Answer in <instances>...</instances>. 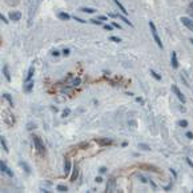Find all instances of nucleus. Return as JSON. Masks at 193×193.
I'll use <instances>...</instances> for the list:
<instances>
[{
  "instance_id": "nucleus-1",
  "label": "nucleus",
  "mask_w": 193,
  "mask_h": 193,
  "mask_svg": "<svg viewBox=\"0 0 193 193\" xmlns=\"http://www.w3.org/2000/svg\"><path fill=\"white\" fill-rule=\"evenodd\" d=\"M149 27H150V31H152V36H153V39H155V41L157 43L158 48H163V43H161L160 38H158V35H157V30H156V25L153 24V22H149Z\"/></svg>"
},
{
  "instance_id": "nucleus-2",
  "label": "nucleus",
  "mask_w": 193,
  "mask_h": 193,
  "mask_svg": "<svg viewBox=\"0 0 193 193\" xmlns=\"http://www.w3.org/2000/svg\"><path fill=\"white\" fill-rule=\"evenodd\" d=\"M33 144H35V148L38 149V152H40V153L46 152V147H44V144H43L40 137H38V136L33 137Z\"/></svg>"
},
{
  "instance_id": "nucleus-3",
  "label": "nucleus",
  "mask_w": 193,
  "mask_h": 193,
  "mask_svg": "<svg viewBox=\"0 0 193 193\" xmlns=\"http://www.w3.org/2000/svg\"><path fill=\"white\" fill-rule=\"evenodd\" d=\"M172 91L174 92V95L177 96V99H179L180 101H181V103H185V96L182 95V92L179 89V87H177V85H172Z\"/></svg>"
},
{
  "instance_id": "nucleus-4",
  "label": "nucleus",
  "mask_w": 193,
  "mask_h": 193,
  "mask_svg": "<svg viewBox=\"0 0 193 193\" xmlns=\"http://www.w3.org/2000/svg\"><path fill=\"white\" fill-rule=\"evenodd\" d=\"M181 23L186 28H189V30L193 31V20L190 19V17H181Z\"/></svg>"
},
{
  "instance_id": "nucleus-5",
  "label": "nucleus",
  "mask_w": 193,
  "mask_h": 193,
  "mask_svg": "<svg viewBox=\"0 0 193 193\" xmlns=\"http://www.w3.org/2000/svg\"><path fill=\"white\" fill-rule=\"evenodd\" d=\"M9 19H11L12 22H19V20L22 19V14L17 12V11H14V12L9 14Z\"/></svg>"
},
{
  "instance_id": "nucleus-6",
  "label": "nucleus",
  "mask_w": 193,
  "mask_h": 193,
  "mask_svg": "<svg viewBox=\"0 0 193 193\" xmlns=\"http://www.w3.org/2000/svg\"><path fill=\"white\" fill-rule=\"evenodd\" d=\"M171 63H172V67H173L174 69H176V68H179V60H177V53H176V52H172Z\"/></svg>"
},
{
  "instance_id": "nucleus-7",
  "label": "nucleus",
  "mask_w": 193,
  "mask_h": 193,
  "mask_svg": "<svg viewBox=\"0 0 193 193\" xmlns=\"http://www.w3.org/2000/svg\"><path fill=\"white\" fill-rule=\"evenodd\" d=\"M116 188V182L113 179H109L108 180V184H107V192H113Z\"/></svg>"
},
{
  "instance_id": "nucleus-8",
  "label": "nucleus",
  "mask_w": 193,
  "mask_h": 193,
  "mask_svg": "<svg viewBox=\"0 0 193 193\" xmlns=\"http://www.w3.org/2000/svg\"><path fill=\"white\" fill-rule=\"evenodd\" d=\"M0 169H1V172H4V173H7V174H8L9 177H12V176H14V173H12V172L9 171L8 168H7V165H6V164H4V163H3V161H1V163H0Z\"/></svg>"
},
{
  "instance_id": "nucleus-9",
  "label": "nucleus",
  "mask_w": 193,
  "mask_h": 193,
  "mask_svg": "<svg viewBox=\"0 0 193 193\" xmlns=\"http://www.w3.org/2000/svg\"><path fill=\"white\" fill-rule=\"evenodd\" d=\"M3 73H4V77L7 79V81H11V75H9L8 65H4L3 67Z\"/></svg>"
},
{
  "instance_id": "nucleus-10",
  "label": "nucleus",
  "mask_w": 193,
  "mask_h": 193,
  "mask_svg": "<svg viewBox=\"0 0 193 193\" xmlns=\"http://www.w3.org/2000/svg\"><path fill=\"white\" fill-rule=\"evenodd\" d=\"M113 1H115V3H116V6H117L119 8H120V11L123 12L124 15H126V14H128V11H126V9H125V7H124L123 4L120 3V0H113Z\"/></svg>"
},
{
  "instance_id": "nucleus-11",
  "label": "nucleus",
  "mask_w": 193,
  "mask_h": 193,
  "mask_svg": "<svg viewBox=\"0 0 193 193\" xmlns=\"http://www.w3.org/2000/svg\"><path fill=\"white\" fill-rule=\"evenodd\" d=\"M71 161L69 160H65V163H64V173L65 174H69V172H71Z\"/></svg>"
},
{
  "instance_id": "nucleus-12",
  "label": "nucleus",
  "mask_w": 193,
  "mask_h": 193,
  "mask_svg": "<svg viewBox=\"0 0 193 193\" xmlns=\"http://www.w3.org/2000/svg\"><path fill=\"white\" fill-rule=\"evenodd\" d=\"M96 142H99L100 145H109L111 142H112V140H109V139H97Z\"/></svg>"
},
{
  "instance_id": "nucleus-13",
  "label": "nucleus",
  "mask_w": 193,
  "mask_h": 193,
  "mask_svg": "<svg viewBox=\"0 0 193 193\" xmlns=\"http://www.w3.org/2000/svg\"><path fill=\"white\" fill-rule=\"evenodd\" d=\"M33 73H35V65H32V67L30 68V71H28V75H27V79H25V80H27V81H30L31 79H32Z\"/></svg>"
},
{
  "instance_id": "nucleus-14",
  "label": "nucleus",
  "mask_w": 193,
  "mask_h": 193,
  "mask_svg": "<svg viewBox=\"0 0 193 193\" xmlns=\"http://www.w3.org/2000/svg\"><path fill=\"white\" fill-rule=\"evenodd\" d=\"M0 142H1V147H3V149H4V152H8V145H7V142H6V139H4L3 136L0 137Z\"/></svg>"
},
{
  "instance_id": "nucleus-15",
  "label": "nucleus",
  "mask_w": 193,
  "mask_h": 193,
  "mask_svg": "<svg viewBox=\"0 0 193 193\" xmlns=\"http://www.w3.org/2000/svg\"><path fill=\"white\" fill-rule=\"evenodd\" d=\"M32 87H33V83H32V81H28V83L25 84V87H24V91L25 92H31Z\"/></svg>"
},
{
  "instance_id": "nucleus-16",
  "label": "nucleus",
  "mask_w": 193,
  "mask_h": 193,
  "mask_svg": "<svg viewBox=\"0 0 193 193\" xmlns=\"http://www.w3.org/2000/svg\"><path fill=\"white\" fill-rule=\"evenodd\" d=\"M69 15H68V14H64V12H60V14H59V19H61V20H68V19H69Z\"/></svg>"
},
{
  "instance_id": "nucleus-17",
  "label": "nucleus",
  "mask_w": 193,
  "mask_h": 193,
  "mask_svg": "<svg viewBox=\"0 0 193 193\" xmlns=\"http://www.w3.org/2000/svg\"><path fill=\"white\" fill-rule=\"evenodd\" d=\"M77 174H79V171H77V168H75L73 169V172H72V176H71V181H75L76 177H77Z\"/></svg>"
},
{
  "instance_id": "nucleus-18",
  "label": "nucleus",
  "mask_w": 193,
  "mask_h": 193,
  "mask_svg": "<svg viewBox=\"0 0 193 193\" xmlns=\"http://www.w3.org/2000/svg\"><path fill=\"white\" fill-rule=\"evenodd\" d=\"M80 11L81 12H85V14H93L96 9H93V8H85V7H84V8H81Z\"/></svg>"
},
{
  "instance_id": "nucleus-19",
  "label": "nucleus",
  "mask_w": 193,
  "mask_h": 193,
  "mask_svg": "<svg viewBox=\"0 0 193 193\" xmlns=\"http://www.w3.org/2000/svg\"><path fill=\"white\" fill-rule=\"evenodd\" d=\"M3 97H4V99H7V100H8V103H9V105H11V107H14V101H12L11 96H9L8 93H4V95H3Z\"/></svg>"
},
{
  "instance_id": "nucleus-20",
  "label": "nucleus",
  "mask_w": 193,
  "mask_h": 193,
  "mask_svg": "<svg viewBox=\"0 0 193 193\" xmlns=\"http://www.w3.org/2000/svg\"><path fill=\"white\" fill-rule=\"evenodd\" d=\"M57 190H60V192H67L68 190V188L65 186V185H57Z\"/></svg>"
},
{
  "instance_id": "nucleus-21",
  "label": "nucleus",
  "mask_w": 193,
  "mask_h": 193,
  "mask_svg": "<svg viewBox=\"0 0 193 193\" xmlns=\"http://www.w3.org/2000/svg\"><path fill=\"white\" fill-rule=\"evenodd\" d=\"M7 4H9V6H16L17 3H19V0H6Z\"/></svg>"
},
{
  "instance_id": "nucleus-22",
  "label": "nucleus",
  "mask_w": 193,
  "mask_h": 193,
  "mask_svg": "<svg viewBox=\"0 0 193 193\" xmlns=\"http://www.w3.org/2000/svg\"><path fill=\"white\" fill-rule=\"evenodd\" d=\"M179 125L182 126V128H185V126H188V121L186 120H180L179 121Z\"/></svg>"
},
{
  "instance_id": "nucleus-23",
  "label": "nucleus",
  "mask_w": 193,
  "mask_h": 193,
  "mask_svg": "<svg viewBox=\"0 0 193 193\" xmlns=\"http://www.w3.org/2000/svg\"><path fill=\"white\" fill-rule=\"evenodd\" d=\"M150 75H152L153 77L156 79V80H161V76H160V75H157V73H156L155 71H150Z\"/></svg>"
},
{
  "instance_id": "nucleus-24",
  "label": "nucleus",
  "mask_w": 193,
  "mask_h": 193,
  "mask_svg": "<svg viewBox=\"0 0 193 193\" xmlns=\"http://www.w3.org/2000/svg\"><path fill=\"white\" fill-rule=\"evenodd\" d=\"M20 165H22V166H23V168H24V169H25V172H27V173H30V172H31V169H30V166H28V165H27V164H25V163H20Z\"/></svg>"
},
{
  "instance_id": "nucleus-25",
  "label": "nucleus",
  "mask_w": 193,
  "mask_h": 193,
  "mask_svg": "<svg viewBox=\"0 0 193 193\" xmlns=\"http://www.w3.org/2000/svg\"><path fill=\"white\" fill-rule=\"evenodd\" d=\"M139 148H140V149H144V150H149L150 149L147 144H139Z\"/></svg>"
},
{
  "instance_id": "nucleus-26",
  "label": "nucleus",
  "mask_w": 193,
  "mask_h": 193,
  "mask_svg": "<svg viewBox=\"0 0 193 193\" xmlns=\"http://www.w3.org/2000/svg\"><path fill=\"white\" fill-rule=\"evenodd\" d=\"M120 19H121V20H123V22H124V23H125V24H128V25H131V27H132V23H131V22H129V20H128V19H126V17H125V16H120Z\"/></svg>"
},
{
  "instance_id": "nucleus-27",
  "label": "nucleus",
  "mask_w": 193,
  "mask_h": 193,
  "mask_svg": "<svg viewBox=\"0 0 193 193\" xmlns=\"http://www.w3.org/2000/svg\"><path fill=\"white\" fill-rule=\"evenodd\" d=\"M69 112H71V109H69V108H67V109H64V111H63V117H67V116L69 115Z\"/></svg>"
},
{
  "instance_id": "nucleus-28",
  "label": "nucleus",
  "mask_w": 193,
  "mask_h": 193,
  "mask_svg": "<svg viewBox=\"0 0 193 193\" xmlns=\"http://www.w3.org/2000/svg\"><path fill=\"white\" fill-rule=\"evenodd\" d=\"M139 179H140V181H141V182H147V181H148V180L145 179V177L142 176V174H139Z\"/></svg>"
},
{
  "instance_id": "nucleus-29",
  "label": "nucleus",
  "mask_w": 193,
  "mask_h": 193,
  "mask_svg": "<svg viewBox=\"0 0 193 193\" xmlns=\"http://www.w3.org/2000/svg\"><path fill=\"white\" fill-rule=\"evenodd\" d=\"M111 40H113V41H116V43H120V39L119 38H116V36H111Z\"/></svg>"
},
{
  "instance_id": "nucleus-30",
  "label": "nucleus",
  "mask_w": 193,
  "mask_h": 193,
  "mask_svg": "<svg viewBox=\"0 0 193 193\" xmlns=\"http://www.w3.org/2000/svg\"><path fill=\"white\" fill-rule=\"evenodd\" d=\"M75 20H76V22H79V23H87L85 20H83V19H79L77 16H75Z\"/></svg>"
},
{
  "instance_id": "nucleus-31",
  "label": "nucleus",
  "mask_w": 193,
  "mask_h": 193,
  "mask_svg": "<svg viewBox=\"0 0 193 193\" xmlns=\"http://www.w3.org/2000/svg\"><path fill=\"white\" fill-rule=\"evenodd\" d=\"M80 84V79H75V81H73V85H79Z\"/></svg>"
},
{
  "instance_id": "nucleus-32",
  "label": "nucleus",
  "mask_w": 193,
  "mask_h": 193,
  "mask_svg": "<svg viewBox=\"0 0 193 193\" xmlns=\"http://www.w3.org/2000/svg\"><path fill=\"white\" fill-rule=\"evenodd\" d=\"M63 55H64V56H68V55H69V49H64V51H63Z\"/></svg>"
},
{
  "instance_id": "nucleus-33",
  "label": "nucleus",
  "mask_w": 193,
  "mask_h": 193,
  "mask_svg": "<svg viewBox=\"0 0 193 193\" xmlns=\"http://www.w3.org/2000/svg\"><path fill=\"white\" fill-rule=\"evenodd\" d=\"M105 172H107L105 166H101V168H100V173H105Z\"/></svg>"
},
{
  "instance_id": "nucleus-34",
  "label": "nucleus",
  "mask_w": 193,
  "mask_h": 193,
  "mask_svg": "<svg viewBox=\"0 0 193 193\" xmlns=\"http://www.w3.org/2000/svg\"><path fill=\"white\" fill-rule=\"evenodd\" d=\"M91 22L93 23V24H99V25L101 24V22H99V20H95V19H93V20H91Z\"/></svg>"
},
{
  "instance_id": "nucleus-35",
  "label": "nucleus",
  "mask_w": 193,
  "mask_h": 193,
  "mask_svg": "<svg viewBox=\"0 0 193 193\" xmlns=\"http://www.w3.org/2000/svg\"><path fill=\"white\" fill-rule=\"evenodd\" d=\"M186 137L188 139H193V134L190 133V132H186Z\"/></svg>"
},
{
  "instance_id": "nucleus-36",
  "label": "nucleus",
  "mask_w": 193,
  "mask_h": 193,
  "mask_svg": "<svg viewBox=\"0 0 193 193\" xmlns=\"http://www.w3.org/2000/svg\"><path fill=\"white\" fill-rule=\"evenodd\" d=\"M104 28L107 31H111V30H112V25H104Z\"/></svg>"
},
{
  "instance_id": "nucleus-37",
  "label": "nucleus",
  "mask_w": 193,
  "mask_h": 193,
  "mask_svg": "<svg viewBox=\"0 0 193 193\" xmlns=\"http://www.w3.org/2000/svg\"><path fill=\"white\" fill-rule=\"evenodd\" d=\"M0 19H1V22H4V23H8V22H7V19H6V17H4V16H3V15H1V16H0Z\"/></svg>"
},
{
  "instance_id": "nucleus-38",
  "label": "nucleus",
  "mask_w": 193,
  "mask_h": 193,
  "mask_svg": "<svg viewBox=\"0 0 193 193\" xmlns=\"http://www.w3.org/2000/svg\"><path fill=\"white\" fill-rule=\"evenodd\" d=\"M95 181H96V182H101L103 179H101V177H96V180H95Z\"/></svg>"
},
{
  "instance_id": "nucleus-39",
  "label": "nucleus",
  "mask_w": 193,
  "mask_h": 193,
  "mask_svg": "<svg viewBox=\"0 0 193 193\" xmlns=\"http://www.w3.org/2000/svg\"><path fill=\"white\" fill-rule=\"evenodd\" d=\"M113 27H116V28H119V30H120V24H117V23H113Z\"/></svg>"
},
{
  "instance_id": "nucleus-40",
  "label": "nucleus",
  "mask_w": 193,
  "mask_h": 193,
  "mask_svg": "<svg viewBox=\"0 0 193 193\" xmlns=\"http://www.w3.org/2000/svg\"><path fill=\"white\" fill-rule=\"evenodd\" d=\"M52 55H53V56H59V52H57V51H53V53H52Z\"/></svg>"
},
{
  "instance_id": "nucleus-41",
  "label": "nucleus",
  "mask_w": 193,
  "mask_h": 193,
  "mask_svg": "<svg viewBox=\"0 0 193 193\" xmlns=\"http://www.w3.org/2000/svg\"><path fill=\"white\" fill-rule=\"evenodd\" d=\"M105 19H107L105 16H100V17H99V20H105Z\"/></svg>"
},
{
  "instance_id": "nucleus-42",
  "label": "nucleus",
  "mask_w": 193,
  "mask_h": 193,
  "mask_svg": "<svg viewBox=\"0 0 193 193\" xmlns=\"http://www.w3.org/2000/svg\"><path fill=\"white\" fill-rule=\"evenodd\" d=\"M190 43H192V44H193V39H190Z\"/></svg>"
},
{
  "instance_id": "nucleus-43",
  "label": "nucleus",
  "mask_w": 193,
  "mask_h": 193,
  "mask_svg": "<svg viewBox=\"0 0 193 193\" xmlns=\"http://www.w3.org/2000/svg\"><path fill=\"white\" fill-rule=\"evenodd\" d=\"M190 7H192V8H193V3H192V4H190Z\"/></svg>"
}]
</instances>
